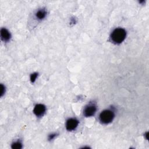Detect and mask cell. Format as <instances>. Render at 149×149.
<instances>
[{"label":"cell","instance_id":"9","mask_svg":"<svg viewBox=\"0 0 149 149\" xmlns=\"http://www.w3.org/2000/svg\"><path fill=\"white\" fill-rule=\"evenodd\" d=\"M38 76V73H33L30 75V80L31 82H34L35 80H36V78Z\"/></svg>","mask_w":149,"mask_h":149},{"label":"cell","instance_id":"7","mask_svg":"<svg viewBox=\"0 0 149 149\" xmlns=\"http://www.w3.org/2000/svg\"><path fill=\"white\" fill-rule=\"evenodd\" d=\"M47 15V12L44 9H40L37 11L36 13V16L37 19L41 20L43 19Z\"/></svg>","mask_w":149,"mask_h":149},{"label":"cell","instance_id":"2","mask_svg":"<svg viewBox=\"0 0 149 149\" xmlns=\"http://www.w3.org/2000/svg\"><path fill=\"white\" fill-rule=\"evenodd\" d=\"M115 117L114 112L111 109H105L101 112L99 116L100 121L103 124H108L111 122Z\"/></svg>","mask_w":149,"mask_h":149},{"label":"cell","instance_id":"4","mask_svg":"<svg viewBox=\"0 0 149 149\" xmlns=\"http://www.w3.org/2000/svg\"><path fill=\"white\" fill-rule=\"evenodd\" d=\"M79 121L75 118H70L67 120L66 123V128L69 131L74 130L78 126Z\"/></svg>","mask_w":149,"mask_h":149},{"label":"cell","instance_id":"6","mask_svg":"<svg viewBox=\"0 0 149 149\" xmlns=\"http://www.w3.org/2000/svg\"><path fill=\"white\" fill-rule=\"evenodd\" d=\"M1 37L2 40L3 41H8L11 37V36L8 30L5 28H2L1 30Z\"/></svg>","mask_w":149,"mask_h":149},{"label":"cell","instance_id":"10","mask_svg":"<svg viewBox=\"0 0 149 149\" xmlns=\"http://www.w3.org/2000/svg\"><path fill=\"white\" fill-rule=\"evenodd\" d=\"M56 136V133H52V134H51L49 135V136H48V139H49V140H52V139H54Z\"/></svg>","mask_w":149,"mask_h":149},{"label":"cell","instance_id":"1","mask_svg":"<svg viewBox=\"0 0 149 149\" xmlns=\"http://www.w3.org/2000/svg\"><path fill=\"white\" fill-rule=\"evenodd\" d=\"M126 36V31L122 28H116L111 34V39L115 44H120L123 41Z\"/></svg>","mask_w":149,"mask_h":149},{"label":"cell","instance_id":"5","mask_svg":"<svg viewBox=\"0 0 149 149\" xmlns=\"http://www.w3.org/2000/svg\"><path fill=\"white\" fill-rule=\"evenodd\" d=\"M45 110H46V108L44 105L38 104H37L34 107L33 112L37 116L40 117V116H43V115L45 112Z\"/></svg>","mask_w":149,"mask_h":149},{"label":"cell","instance_id":"3","mask_svg":"<svg viewBox=\"0 0 149 149\" xmlns=\"http://www.w3.org/2000/svg\"><path fill=\"white\" fill-rule=\"evenodd\" d=\"M97 111V107L94 104H88L84 109L83 114L86 117L93 116Z\"/></svg>","mask_w":149,"mask_h":149},{"label":"cell","instance_id":"8","mask_svg":"<svg viewBox=\"0 0 149 149\" xmlns=\"http://www.w3.org/2000/svg\"><path fill=\"white\" fill-rule=\"evenodd\" d=\"M22 147V143L17 141H16L15 143H13L12 144V148H17V149H19V148H21Z\"/></svg>","mask_w":149,"mask_h":149}]
</instances>
